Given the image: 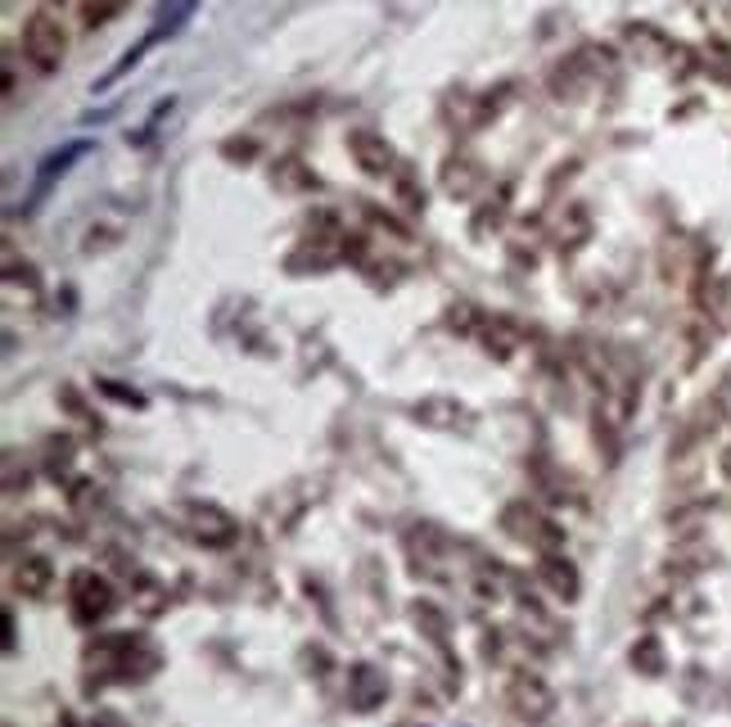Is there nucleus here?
I'll return each instance as SVG.
<instances>
[{
    "label": "nucleus",
    "instance_id": "nucleus-5",
    "mask_svg": "<svg viewBox=\"0 0 731 727\" xmlns=\"http://www.w3.org/2000/svg\"><path fill=\"white\" fill-rule=\"evenodd\" d=\"M515 709L528 714V718H542L551 709V692L538 683V677H519L515 683Z\"/></svg>",
    "mask_w": 731,
    "mask_h": 727
},
{
    "label": "nucleus",
    "instance_id": "nucleus-3",
    "mask_svg": "<svg viewBox=\"0 0 731 727\" xmlns=\"http://www.w3.org/2000/svg\"><path fill=\"white\" fill-rule=\"evenodd\" d=\"M109 610H114V588L95 574H77L73 578V614L90 623V619H105Z\"/></svg>",
    "mask_w": 731,
    "mask_h": 727
},
{
    "label": "nucleus",
    "instance_id": "nucleus-9",
    "mask_svg": "<svg viewBox=\"0 0 731 727\" xmlns=\"http://www.w3.org/2000/svg\"><path fill=\"white\" fill-rule=\"evenodd\" d=\"M45 584H51V565H45V560H28V565L19 569V588H28L32 597H41Z\"/></svg>",
    "mask_w": 731,
    "mask_h": 727
},
{
    "label": "nucleus",
    "instance_id": "nucleus-1",
    "mask_svg": "<svg viewBox=\"0 0 731 727\" xmlns=\"http://www.w3.org/2000/svg\"><path fill=\"white\" fill-rule=\"evenodd\" d=\"M23 55H28V64H32L36 73H55V68L64 64L68 36H64V28H60L55 14L41 10V14L28 19V28H23Z\"/></svg>",
    "mask_w": 731,
    "mask_h": 727
},
{
    "label": "nucleus",
    "instance_id": "nucleus-7",
    "mask_svg": "<svg viewBox=\"0 0 731 727\" xmlns=\"http://www.w3.org/2000/svg\"><path fill=\"white\" fill-rule=\"evenodd\" d=\"M194 533H204V538H213V543H226L235 533V524L217 506H204V515H194Z\"/></svg>",
    "mask_w": 731,
    "mask_h": 727
},
{
    "label": "nucleus",
    "instance_id": "nucleus-6",
    "mask_svg": "<svg viewBox=\"0 0 731 727\" xmlns=\"http://www.w3.org/2000/svg\"><path fill=\"white\" fill-rule=\"evenodd\" d=\"M416 416L429 420V425H470V420H474V416H470L461 403H452V398H429V403L416 407Z\"/></svg>",
    "mask_w": 731,
    "mask_h": 727
},
{
    "label": "nucleus",
    "instance_id": "nucleus-8",
    "mask_svg": "<svg viewBox=\"0 0 731 727\" xmlns=\"http://www.w3.org/2000/svg\"><path fill=\"white\" fill-rule=\"evenodd\" d=\"M474 185H479V168L465 163V159H461V163L452 159V163H448V190H452V195H470Z\"/></svg>",
    "mask_w": 731,
    "mask_h": 727
},
{
    "label": "nucleus",
    "instance_id": "nucleus-4",
    "mask_svg": "<svg viewBox=\"0 0 731 727\" xmlns=\"http://www.w3.org/2000/svg\"><path fill=\"white\" fill-rule=\"evenodd\" d=\"M353 159L366 168V172H388L394 168V154H388V140H379V136H370V131H357L353 136Z\"/></svg>",
    "mask_w": 731,
    "mask_h": 727
},
{
    "label": "nucleus",
    "instance_id": "nucleus-12",
    "mask_svg": "<svg viewBox=\"0 0 731 727\" xmlns=\"http://www.w3.org/2000/svg\"><path fill=\"white\" fill-rule=\"evenodd\" d=\"M542 574H547V578H551V588H556V592H565V597H573V569H569V565H565V569H560V565H551V560H547V565H542Z\"/></svg>",
    "mask_w": 731,
    "mask_h": 727
},
{
    "label": "nucleus",
    "instance_id": "nucleus-10",
    "mask_svg": "<svg viewBox=\"0 0 731 727\" xmlns=\"http://www.w3.org/2000/svg\"><path fill=\"white\" fill-rule=\"evenodd\" d=\"M122 6H127V0H86V6H82V23H86V28H100V23H109Z\"/></svg>",
    "mask_w": 731,
    "mask_h": 727
},
{
    "label": "nucleus",
    "instance_id": "nucleus-2",
    "mask_svg": "<svg viewBox=\"0 0 731 727\" xmlns=\"http://www.w3.org/2000/svg\"><path fill=\"white\" fill-rule=\"evenodd\" d=\"M86 150H90V140H68V145H60L55 154H45V159H41V168H36V177H32V195L23 200V217H32V213L45 204V195L55 190V181H64L68 168L86 159Z\"/></svg>",
    "mask_w": 731,
    "mask_h": 727
},
{
    "label": "nucleus",
    "instance_id": "nucleus-11",
    "mask_svg": "<svg viewBox=\"0 0 731 727\" xmlns=\"http://www.w3.org/2000/svg\"><path fill=\"white\" fill-rule=\"evenodd\" d=\"M172 109H176V95H168V100H159V105H154V114H150V122H144V127L131 136V145H144V140H150V136L163 127V118H168Z\"/></svg>",
    "mask_w": 731,
    "mask_h": 727
}]
</instances>
